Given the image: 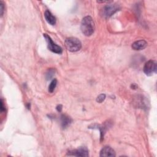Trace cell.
<instances>
[{
    "label": "cell",
    "instance_id": "15",
    "mask_svg": "<svg viewBox=\"0 0 157 157\" xmlns=\"http://www.w3.org/2000/svg\"><path fill=\"white\" fill-rule=\"evenodd\" d=\"M0 110L1 112H2L3 111L5 110V107L4 105V102L3 100L1 99V108H0Z\"/></svg>",
    "mask_w": 157,
    "mask_h": 157
},
{
    "label": "cell",
    "instance_id": "6",
    "mask_svg": "<svg viewBox=\"0 0 157 157\" xmlns=\"http://www.w3.org/2000/svg\"><path fill=\"white\" fill-rule=\"evenodd\" d=\"M67 155L75 156H88L89 153L88 150L86 147H80L77 149L68 151Z\"/></svg>",
    "mask_w": 157,
    "mask_h": 157
},
{
    "label": "cell",
    "instance_id": "13",
    "mask_svg": "<svg viewBox=\"0 0 157 157\" xmlns=\"http://www.w3.org/2000/svg\"><path fill=\"white\" fill-rule=\"evenodd\" d=\"M105 94L102 93V94H99V95L97 97V98H96V101H97L98 102H99V103H101V102H102L105 100Z\"/></svg>",
    "mask_w": 157,
    "mask_h": 157
},
{
    "label": "cell",
    "instance_id": "9",
    "mask_svg": "<svg viewBox=\"0 0 157 157\" xmlns=\"http://www.w3.org/2000/svg\"><path fill=\"white\" fill-rule=\"evenodd\" d=\"M44 17L46 21L51 25H55L56 24V18L48 10H46L44 13Z\"/></svg>",
    "mask_w": 157,
    "mask_h": 157
},
{
    "label": "cell",
    "instance_id": "4",
    "mask_svg": "<svg viewBox=\"0 0 157 157\" xmlns=\"http://www.w3.org/2000/svg\"><path fill=\"white\" fill-rule=\"evenodd\" d=\"M44 37L47 43V47L48 50L57 54H61L63 52L62 48L60 46L56 44L47 34H44Z\"/></svg>",
    "mask_w": 157,
    "mask_h": 157
},
{
    "label": "cell",
    "instance_id": "2",
    "mask_svg": "<svg viewBox=\"0 0 157 157\" xmlns=\"http://www.w3.org/2000/svg\"><path fill=\"white\" fill-rule=\"evenodd\" d=\"M120 9V7L118 4L116 3H109L103 7L101 10V14L103 18H108L118 11Z\"/></svg>",
    "mask_w": 157,
    "mask_h": 157
},
{
    "label": "cell",
    "instance_id": "17",
    "mask_svg": "<svg viewBox=\"0 0 157 157\" xmlns=\"http://www.w3.org/2000/svg\"><path fill=\"white\" fill-rule=\"evenodd\" d=\"M131 86V88H133V89H135L136 88H137V85L135 83H132Z\"/></svg>",
    "mask_w": 157,
    "mask_h": 157
},
{
    "label": "cell",
    "instance_id": "12",
    "mask_svg": "<svg viewBox=\"0 0 157 157\" xmlns=\"http://www.w3.org/2000/svg\"><path fill=\"white\" fill-rule=\"evenodd\" d=\"M55 69H52V68H50L49 69L47 72H46V75H45V77H46V78L47 80H50L52 78V77L55 74Z\"/></svg>",
    "mask_w": 157,
    "mask_h": 157
},
{
    "label": "cell",
    "instance_id": "14",
    "mask_svg": "<svg viewBox=\"0 0 157 157\" xmlns=\"http://www.w3.org/2000/svg\"><path fill=\"white\" fill-rule=\"evenodd\" d=\"M4 12V4L2 1H0V14H1V17H2L3 15Z\"/></svg>",
    "mask_w": 157,
    "mask_h": 157
},
{
    "label": "cell",
    "instance_id": "5",
    "mask_svg": "<svg viewBox=\"0 0 157 157\" xmlns=\"http://www.w3.org/2000/svg\"><path fill=\"white\" fill-rule=\"evenodd\" d=\"M157 70V64L154 60L148 61L144 65L143 71L147 75H151L153 74L156 73Z\"/></svg>",
    "mask_w": 157,
    "mask_h": 157
},
{
    "label": "cell",
    "instance_id": "16",
    "mask_svg": "<svg viewBox=\"0 0 157 157\" xmlns=\"http://www.w3.org/2000/svg\"><path fill=\"white\" fill-rule=\"evenodd\" d=\"M56 110H58V112H60L62 110V105H58L57 107H56Z\"/></svg>",
    "mask_w": 157,
    "mask_h": 157
},
{
    "label": "cell",
    "instance_id": "1",
    "mask_svg": "<svg viewBox=\"0 0 157 157\" xmlns=\"http://www.w3.org/2000/svg\"><path fill=\"white\" fill-rule=\"evenodd\" d=\"M80 29L82 33L86 36H90L93 34L94 31V23L90 16H86L82 19Z\"/></svg>",
    "mask_w": 157,
    "mask_h": 157
},
{
    "label": "cell",
    "instance_id": "7",
    "mask_svg": "<svg viewBox=\"0 0 157 157\" xmlns=\"http://www.w3.org/2000/svg\"><path fill=\"white\" fill-rule=\"evenodd\" d=\"M99 156L101 157H114L116 156L115 151L110 147H104L100 151Z\"/></svg>",
    "mask_w": 157,
    "mask_h": 157
},
{
    "label": "cell",
    "instance_id": "3",
    "mask_svg": "<svg viewBox=\"0 0 157 157\" xmlns=\"http://www.w3.org/2000/svg\"><path fill=\"white\" fill-rule=\"evenodd\" d=\"M65 46L69 51L75 52L80 50L82 43L77 38L69 37L65 40Z\"/></svg>",
    "mask_w": 157,
    "mask_h": 157
},
{
    "label": "cell",
    "instance_id": "8",
    "mask_svg": "<svg viewBox=\"0 0 157 157\" xmlns=\"http://www.w3.org/2000/svg\"><path fill=\"white\" fill-rule=\"evenodd\" d=\"M147 46V42L145 40H139L132 44V49L135 50H141L146 48Z\"/></svg>",
    "mask_w": 157,
    "mask_h": 157
},
{
    "label": "cell",
    "instance_id": "10",
    "mask_svg": "<svg viewBox=\"0 0 157 157\" xmlns=\"http://www.w3.org/2000/svg\"><path fill=\"white\" fill-rule=\"evenodd\" d=\"M61 124L63 128H66L72 123V119L67 115L63 114L61 116Z\"/></svg>",
    "mask_w": 157,
    "mask_h": 157
},
{
    "label": "cell",
    "instance_id": "11",
    "mask_svg": "<svg viewBox=\"0 0 157 157\" xmlns=\"http://www.w3.org/2000/svg\"><path fill=\"white\" fill-rule=\"evenodd\" d=\"M56 85H57V80L56 78H54L51 82V83H50V85L48 86V91L50 93H53L56 86Z\"/></svg>",
    "mask_w": 157,
    "mask_h": 157
}]
</instances>
